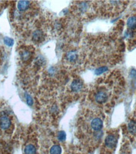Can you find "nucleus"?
Returning <instances> with one entry per match:
<instances>
[{"instance_id":"nucleus-1","label":"nucleus","mask_w":136,"mask_h":154,"mask_svg":"<svg viewBox=\"0 0 136 154\" xmlns=\"http://www.w3.org/2000/svg\"><path fill=\"white\" fill-rule=\"evenodd\" d=\"M11 126V120L8 115L2 114L0 116V128L3 130H7Z\"/></svg>"},{"instance_id":"nucleus-2","label":"nucleus","mask_w":136,"mask_h":154,"mask_svg":"<svg viewBox=\"0 0 136 154\" xmlns=\"http://www.w3.org/2000/svg\"><path fill=\"white\" fill-rule=\"evenodd\" d=\"M117 143V139L113 134H109L105 140V144L109 149H113Z\"/></svg>"},{"instance_id":"nucleus-3","label":"nucleus","mask_w":136,"mask_h":154,"mask_svg":"<svg viewBox=\"0 0 136 154\" xmlns=\"http://www.w3.org/2000/svg\"><path fill=\"white\" fill-rule=\"evenodd\" d=\"M91 127L94 131H98L101 130L103 127V121L99 118H96L93 119L91 122Z\"/></svg>"},{"instance_id":"nucleus-4","label":"nucleus","mask_w":136,"mask_h":154,"mask_svg":"<svg viewBox=\"0 0 136 154\" xmlns=\"http://www.w3.org/2000/svg\"><path fill=\"white\" fill-rule=\"evenodd\" d=\"M83 82L80 79H75L71 85V88L73 92H79L83 88Z\"/></svg>"},{"instance_id":"nucleus-5","label":"nucleus","mask_w":136,"mask_h":154,"mask_svg":"<svg viewBox=\"0 0 136 154\" xmlns=\"http://www.w3.org/2000/svg\"><path fill=\"white\" fill-rule=\"evenodd\" d=\"M107 95L104 92H98L95 95V100L99 104H103L105 103V102L107 100Z\"/></svg>"},{"instance_id":"nucleus-6","label":"nucleus","mask_w":136,"mask_h":154,"mask_svg":"<svg viewBox=\"0 0 136 154\" xmlns=\"http://www.w3.org/2000/svg\"><path fill=\"white\" fill-rule=\"evenodd\" d=\"M25 154H36L37 148L33 144H27L24 148Z\"/></svg>"},{"instance_id":"nucleus-7","label":"nucleus","mask_w":136,"mask_h":154,"mask_svg":"<svg viewBox=\"0 0 136 154\" xmlns=\"http://www.w3.org/2000/svg\"><path fill=\"white\" fill-rule=\"evenodd\" d=\"M33 41L35 42H40L44 38V34L41 30H37L33 34Z\"/></svg>"},{"instance_id":"nucleus-8","label":"nucleus","mask_w":136,"mask_h":154,"mask_svg":"<svg viewBox=\"0 0 136 154\" xmlns=\"http://www.w3.org/2000/svg\"><path fill=\"white\" fill-rule=\"evenodd\" d=\"M17 6L19 10L21 11H24L29 8L30 2L29 1H20L18 3Z\"/></svg>"},{"instance_id":"nucleus-9","label":"nucleus","mask_w":136,"mask_h":154,"mask_svg":"<svg viewBox=\"0 0 136 154\" xmlns=\"http://www.w3.org/2000/svg\"><path fill=\"white\" fill-rule=\"evenodd\" d=\"M127 27L131 29H136V17H131L128 18L127 21Z\"/></svg>"},{"instance_id":"nucleus-10","label":"nucleus","mask_w":136,"mask_h":154,"mask_svg":"<svg viewBox=\"0 0 136 154\" xmlns=\"http://www.w3.org/2000/svg\"><path fill=\"white\" fill-rule=\"evenodd\" d=\"M31 55H32V53H31L30 51H29V50H23L22 52L20 53L21 58L24 61L29 60L30 58Z\"/></svg>"},{"instance_id":"nucleus-11","label":"nucleus","mask_w":136,"mask_h":154,"mask_svg":"<svg viewBox=\"0 0 136 154\" xmlns=\"http://www.w3.org/2000/svg\"><path fill=\"white\" fill-rule=\"evenodd\" d=\"M128 129L129 132L132 134H136V121L132 120L128 125Z\"/></svg>"},{"instance_id":"nucleus-12","label":"nucleus","mask_w":136,"mask_h":154,"mask_svg":"<svg viewBox=\"0 0 136 154\" xmlns=\"http://www.w3.org/2000/svg\"><path fill=\"white\" fill-rule=\"evenodd\" d=\"M61 147L58 145H53L50 149V154H61Z\"/></svg>"},{"instance_id":"nucleus-13","label":"nucleus","mask_w":136,"mask_h":154,"mask_svg":"<svg viewBox=\"0 0 136 154\" xmlns=\"http://www.w3.org/2000/svg\"><path fill=\"white\" fill-rule=\"evenodd\" d=\"M67 60L70 61V62H74L77 57V54H76V52L74 51H71L69 53H68L67 56Z\"/></svg>"},{"instance_id":"nucleus-14","label":"nucleus","mask_w":136,"mask_h":154,"mask_svg":"<svg viewBox=\"0 0 136 154\" xmlns=\"http://www.w3.org/2000/svg\"><path fill=\"white\" fill-rule=\"evenodd\" d=\"M4 42L8 46H12L14 44V40L13 38L8 37H5L4 38Z\"/></svg>"},{"instance_id":"nucleus-15","label":"nucleus","mask_w":136,"mask_h":154,"mask_svg":"<svg viewBox=\"0 0 136 154\" xmlns=\"http://www.w3.org/2000/svg\"><path fill=\"white\" fill-rule=\"evenodd\" d=\"M57 138H58V139H59V140L61 141V142H62V141H64L66 140V133L63 131H59V133H58Z\"/></svg>"},{"instance_id":"nucleus-16","label":"nucleus","mask_w":136,"mask_h":154,"mask_svg":"<svg viewBox=\"0 0 136 154\" xmlns=\"http://www.w3.org/2000/svg\"><path fill=\"white\" fill-rule=\"evenodd\" d=\"M107 68L105 67V66L100 67L99 68H97L95 70V74H96V75H100L101 73H103L104 72H107Z\"/></svg>"},{"instance_id":"nucleus-17","label":"nucleus","mask_w":136,"mask_h":154,"mask_svg":"<svg viewBox=\"0 0 136 154\" xmlns=\"http://www.w3.org/2000/svg\"><path fill=\"white\" fill-rule=\"evenodd\" d=\"M25 99H26V101H27V103L28 104V105L32 106V104H33V103H34L33 99L32 98V97L29 94H25Z\"/></svg>"}]
</instances>
